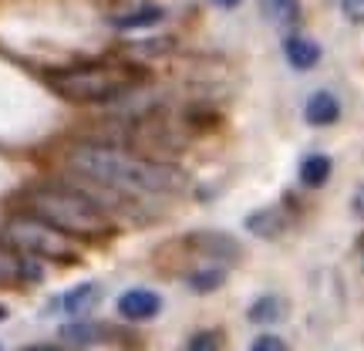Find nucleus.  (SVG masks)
Instances as JSON below:
<instances>
[{
    "mask_svg": "<svg viewBox=\"0 0 364 351\" xmlns=\"http://www.w3.org/2000/svg\"><path fill=\"white\" fill-rule=\"evenodd\" d=\"M68 169L81 179L102 182L108 189L145 199V196H172L186 189V172L172 162L152 156H132L129 149L102 142H78L68 149Z\"/></svg>",
    "mask_w": 364,
    "mask_h": 351,
    "instance_id": "obj_1",
    "label": "nucleus"
},
{
    "mask_svg": "<svg viewBox=\"0 0 364 351\" xmlns=\"http://www.w3.org/2000/svg\"><path fill=\"white\" fill-rule=\"evenodd\" d=\"M27 206L34 216L58 226L68 236H108L115 230L112 216L81 196L71 182H41L27 189Z\"/></svg>",
    "mask_w": 364,
    "mask_h": 351,
    "instance_id": "obj_2",
    "label": "nucleus"
},
{
    "mask_svg": "<svg viewBox=\"0 0 364 351\" xmlns=\"http://www.w3.org/2000/svg\"><path fill=\"white\" fill-rule=\"evenodd\" d=\"M4 240L11 250L24 253L31 261H54V263H75L78 261V243L58 226L44 223L34 213H17L4 223Z\"/></svg>",
    "mask_w": 364,
    "mask_h": 351,
    "instance_id": "obj_3",
    "label": "nucleus"
},
{
    "mask_svg": "<svg viewBox=\"0 0 364 351\" xmlns=\"http://www.w3.org/2000/svg\"><path fill=\"white\" fill-rule=\"evenodd\" d=\"M48 85L68 102H115L135 88V75L125 68H71L48 75Z\"/></svg>",
    "mask_w": 364,
    "mask_h": 351,
    "instance_id": "obj_4",
    "label": "nucleus"
},
{
    "mask_svg": "<svg viewBox=\"0 0 364 351\" xmlns=\"http://www.w3.org/2000/svg\"><path fill=\"white\" fill-rule=\"evenodd\" d=\"M44 281V267L41 261H31L24 253H17V250H7L0 247V287L4 284H38Z\"/></svg>",
    "mask_w": 364,
    "mask_h": 351,
    "instance_id": "obj_5",
    "label": "nucleus"
},
{
    "mask_svg": "<svg viewBox=\"0 0 364 351\" xmlns=\"http://www.w3.org/2000/svg\"><path fill=\"white\" fill-rule=\"evenodd\" d=\"M98 300H102V284H98V281H81V284H75L71 290H65V294L54 300V304H58L68 318L85 321V318L98 308Z\"/></svg>",
    "mask_w": 364,
    "mask_h": 351,
    "instance_id": "obj_6",
    "label": "nucleus"
},
{
    "mask_svg": "<svg viewBox=\"0 0 364 351\" xmlns=\"http://www.w3.org/2000/svg\"><path fill=\"white\" fill-rule=\"evenodd\" d=\"M159 311H162V298L149 287H132L118 298V314L125 321H152Z\"/></svg>",
    "mask_w": 364,
    "mask_h": 351,
    "instance_id": "obj_7",
    "label": "nucleus"
},
{
    "mask_svg": "<svg viewBox=\"0 0 364 351\" xmlns=\"http://www.w3.org/2000/svg\"><path fill=\"white\" fill-rule=\"evenodd\" d=\"M253 236H263V240H277V236L287 234V226H290V216H287V209L280 206H260L253 209L247 220H243Z\"/></svg>",
    "mask_w": 364,
    "mask_h": 351,
    "instance_id": "obj_8",
    "label": "nucleus"
},
{
    "mask_svg": "<svg viewBox=\"0 0 364 351\" xmlns=\"http://www.w3.org/2000/svg\"><path fill=\"white\" fill-rule=\"evenodd\" d=\"M189 243H193L206 261H233V257H240V243H236L233 236L226 234H216V230H203V234H193L189 236Z\"/></svg>",
    "mask_w": 364,
    "mask_h": 351,
    "instance_id": "obj_9",
    "label": "nucleus"
},
{
    "mask_svg": "<svg viewBox=\"0 0 364 351\" xmlns=\"http://www.w3.org/2000/svg\"><path fill=\"white\" fill-rule=\"evenodd\" d=\"M304 118H307V125H314V129L334 125L341 118V102L331 91H314L311 98H307V105H304Z\"/></svg>",
    "mask_w": 364,
    "mask_h": 351,
    "instance_id": "obj_10",
    "label": "nucleus"
},
{
    "mask_svg": "<svg viewBox=\"0 0 364 351\" xmlns=\"http://www.w3.org/2000/svg\"><path fill=\"white\" fill-rule=\"evenodd\" d=\"M162 21H166V7H159V4H142L135 11L108 17V24L115 27V31H145V27H156Z\"/></svg>",
    "mask_w": 364,
    "mask_h": 351,
    "instance_id": "obj_11",
    "label": "nucleus"
},
{
    "mask_svg": "<svg viewBox=\"0 0 364 351\" xmlns=\"http://www.w3.org/2000/svg\"><path fill=\"white\" fill-rule=\"evenodd\" d=\"M284 54L294 71H311L321 61V44L311 38H300V34H287L284 38Z\"/></svg>",
    "mask_w": 364,
    "mask_h": 351,
    "instance_id": "obj_12",
    "label": "nucleus"
},
{
    "mask_svg": "<svg viewBox=\"0 0 364 351\" xmlns=\"http://www.w3.org/2000/svg\"><path fill=\"white\" fill-rule=\"evenodd\" d=\"M260 4V14L270 21L273 27H297L300 24V0H257Z\"/></svg>",
    "mask_w": 364,
    "mask_h": 351,
    "instance_id": "obj_13",
    "label": "nucleus"
},
{
    "mask_svg": "<svg viewBox=\"0 0 364 351\" xmlns=\"http://www.w3.org/2000/svg\"><path fill=\"white\" fill-rule=\"evenodd\" d=\"M284 314H287V300L280 298V294H263V298H257L253 304H250V321L253 325H277V321H284Z\"/></svg>",
    "mask_w": 364,
    "mask_h": 351,
    "instance_id": "obj_14",
    "label": "nucleus"
},
{
    "mask_svg": "<svg viewBox=\"0 0 364 351\" xmlns=\"http://www.w3.org/2000/svg\"><path fill=\"white\" fill-rule=\"evenodd\" d=\"M331 169H334L331 156H324V152H311V156L300 162V182L311 186V189H321V186L331 179Z\"/></svg>",
    "mask_w": 364,
    "mask_h": 351,
    "instance_id": "obj_15",
    "label": "nucleus"
},
{
    "mask_svg": "<svg viewBox=\"0 0 364 351\" xmlns=\"http://www.w3.org/2000/svg\"><path fill=\"white\" fill-rule=\"evenodd\" d=\"M223 281H226V267L223 263H206V267H199L186 277V284L193 294H213V290H220Z\"/></svg>",
    "mask_w": 364,
    "mask_h": 351,
    "instance_id": "obj_16",
    "label": "nucleus"
},
{
    "mask_svg": "<svg viewBox=\"0 0 364 351\" xmlns=\"http://www.w3.org/2000/svg\"><path fill=\"white\" fill-rule=\"evenodd\" d=\"M102 338H105V328L91 325V321H71V325L61 328V341L78 345V348H85V345H98Z\"/></svg>",
    "mask_w": 364,
    "mask_h": 351,
    "instance_id": "obj_17",
    "label": "nucleus"
},
{
    "mask_svg": "<svg viewBox=\"0 0 364 351\" xmlns=\"http://www.w3.org/2000/svg\"><path fill=\"white\" fill-rule=\"evenodd\" d=\"M186 351H223L220 335L216 331H196L189 345H186Z\"/></svg>",
    "mask_w": 364,
    "mask_h": 351,
    "instance_id": "obj_18",
    "label": "nucleus"
},
{
    "mask_svg": "<svg viewBox=\"0 0 364 351\" xmlns=\"http://www.w3.org/2000/svg\"><path fill=\"white\" fill-rule=\"evenodd\" d=\"M250 351H287V341L277 335H260V338L250 345Z\"/></svg>",
    "mask_w": 364,
    "mask_h": 351,
    "instance_id": "obj_19",
    "label": "nucleus"
},
{
    "mask_svg": "<svg viewBox=\"0 0 364 351\" xmlns=\"http://www.w3.org/2000/svg\"><path fill=\"white\" fill-rule=\"evenodd\" d=\"M341 11H344V17H348V21L364 24V0H341Z\"/></svg>",
    "mask_w": 364,
    "mask_h": 351,
    "instance_id": "obj_20",
    "label": "nucleus"
},
{
    "mask_svg": "<svg viewBox=\"0 0 364 351\" xmlns=\"http://www.w3.org/2000/svg\"><path fill=\"white\" fill-rule=\"evenodd\" d=\"M351 209H354V216L358 220H364V182L354 189V196H351Z\"/></svg>",
    "mask_w": 364,
    "mask_h": 351,
    "instance_id": "obj_21",
    "label": "nucleus"
},
{
    "mask_svg": "<svg viewBox=\"0 0 364 351\" xmlns=\"http://www.w3.org/2000/svg\"><path fill=\"white\" fill-rule=\"evenodd\" d=\"M21 351H65L61 345H27V348H21Z\"/></svg>",
    "mask_w": 364,
    "mask_h": 351,
    "instance_id": "obj_22",
    "label": "nucleus"
},
{
    "mask_svg": "<svg viewBox=\"0 0 364 351\" xmlns=\"http://www.w3.org/2000/svg\"><path fill=\"white\" fill-rule=\"evenodd\" d=\"M209 4H216V7H223V11H233V7H240L243 0H209Z\"/></svg>",
    "mask_w": 364,
    "mask_h": 351,
    "instance_id": "obj_23",
    "label": "nucleus"
},
{
    "mask_svg": "<svg viewBox=\"0 0 364 351\" xmlns=\"http://www.w3.org/2000/svg\"><path fill=\"white\" fill-rule=\"evenodd\" d=\"M0 321H7V308L4 304H0Z\"/></svg>",
    "mask_w": 364,
    "mask_h": 351,
    "instance_id": "obj_24",
    "label": "nucleus"
},
{
    "mask_svg": "<svg viewBox=\"0 0 364 351\" xmlns=\"http://www.w3.org/2000/svg\"><path fill=\"white\" fill-rule=\"evenodd\" d=\"M0 351H4V345H0Z\"/></svg>",
    "mask_w": 364,
    "mask_h": 351,
    "instance_id": "obj_25",
    "label": "nucleus"
}]
</instances>
